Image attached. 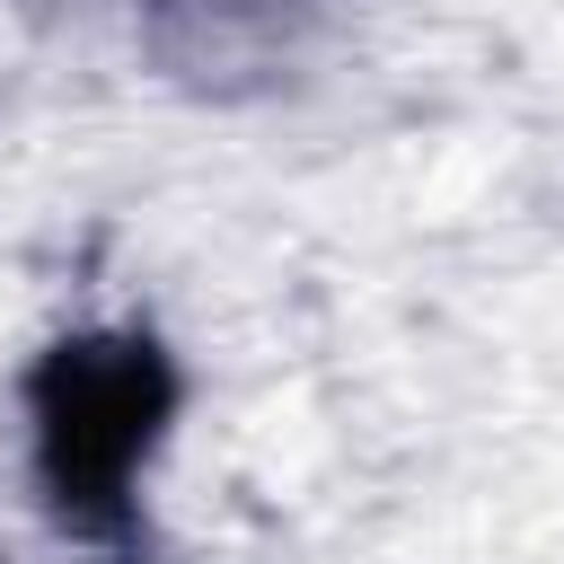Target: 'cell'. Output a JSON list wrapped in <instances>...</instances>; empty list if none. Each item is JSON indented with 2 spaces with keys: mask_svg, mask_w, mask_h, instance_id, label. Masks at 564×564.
I'll use <instances>...</instances> for the list:
<instances>
[{
  "mask_svg": "<svg viewBox=\"0 0 564 564\" xmlns=\"http://www.w3.org/2000/svg\"><path fill=\"white\" fill-rule=\"evenodd\" d=\"M18 405H26V458H35L44 520L106 564H150L141 485L185 405L176 352L150 326H79L26 361Z\"/></svg>",
  "mask_w": 564,
  "mask_h": 564,
  "instance_id": "6da1fadb",
  "label": "cell"
},
{
  "mask_svg": "<svg viewBox=\"0 0 564 564\" xmlns=\"http://www.w3.org/2000/svg\"><path fill=\"white\" fill-rule=\"evenodd\" d=\"M308 9L317 0H150L141 9V44H150V62L176 88L247 97V88H264L291 62Z\"/></svg>",
  "mask_w": 564,
  "mask_h": 564,
  "instance_id": "7a4b0ae2",
  "label": "cell"
}]
</instances>
